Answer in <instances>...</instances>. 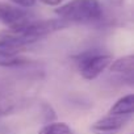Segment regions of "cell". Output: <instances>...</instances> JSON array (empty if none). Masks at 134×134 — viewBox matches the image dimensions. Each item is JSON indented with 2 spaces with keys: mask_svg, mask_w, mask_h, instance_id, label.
<instances>
[{
  "mask_svg": "<svg viewBox=\"0 0 134 134\" xmlns=\"http://www.w3.org/2000/svg\"><path fill=\"white\" fill-rule=\"evenodd\" d=\"M58 19L71 24H92L101 21L104 9L99 0H71L55 11Z\"/></svg>",
  "mask_w": 134,
  "mask_h": 134,
  "instance_id": "1",
  "label": "cell"
},
{
  "mask_svg": "<svg viewBox=\"0 0 134 134\" xmlns=\"http://www.w3.org/2000/svg\"><path fill=\"white\" fill-rule=\"evenodd\" d=\"M113 57L100 50H87L75 57L78 71L86 80H95L112 63Z\"/></svg>",
  "mask_w": 134,
  "mask_h": 134,
  "instance_id": "2",
  "label": "cell"
},
{
  "mask_svg": "<svg viewBox=\"0 0 134 134\" xmlns=\"http://www.w3.org/2000/svg\"><path fill=\"white\" fill-rule=\"evenodd\" d=\"M130 120L131 117L108 113L91 125V131L93 134H118Z\"/></svg>",
  "mask_w": 134,
  "mask_h": 134,
  "instance_id": "3",
  "label": "cell"
},
{
  "mask_svg": "<svg viewBox=\"0 0 134 134\" xmlns=\"http://www.w3.org/2000/svg\"><path fill=\"white\" fill-rule=\"evenodd\" d=\"M30 20H32V16L25 8L0 3V21L7 24L9 29L20 28Z\"/></svg>",
  "mask_w": 134,
  "mask_h": 134,
  "instance_id": "4",
  "label": "cell"
},
{
  "mask_svg": "<svg viewBox=\"0 0 134 134\" xmlns=\"http://www.w3.org/2000/svg\"><path fill=\"white\" fill-rule=\"evenodd\" d=\"M108 69L110 72L118 74V75L131 80L133 71H134V55L129 54V55H124V57H120V58L112 60Z\"/></svg>",
  "mask_w": 134,
  "mask_h": 134,
  "instance_id": "5",
  "label": "cell"
},
{
  "mask_svg": "<svg viewBox=\"0 0 134 134\" xmlns=\"http://www.w3.org/2000/svg\"><path fill=\"white\" fill-rule=\"evenodd\" d=\"M108 113L126 116V117H133V113H134V95L133 93H127V95L120 97L110 107Z\"/></svg>",
  "mask_w": 134,
  "mask_h": 134,
  "instance_id": "6",
  "label": "cell"
},
{
  "mask_svg": "<svg viewBox=\"0 0 134 134\" xmlns=\"http://www.w3.org/2000/svg\"><path fill=\"white\" fill-rule=\"evenodd\" d=\"M32 60L23 55H5L0 54V67L5 69H21L25 66H30Z\"/></svg>",
  "mask_w": 134,
  "mask_h": 134,
  "instance_id": "7",
  "label": "cell"
},
{
  "mask_svg": "<svg viewBox=\"0 0 134 134\" xmlns=\"http://www.w3.org/2000/svg\"><path fill=\"white\" fill-rule=\"evenodd\" d=\"M38 134H72L71 127L66 122L51 121L38 130Z\"/></svg>",
  "mask_w": 134,
  "mask_h": 134,
  "instance_id": "8",
  "label": "cell"
},
{
  "mask_svg": "<svg viewBox=\"0 0 134 134\" xmlns=\"http://www.w3.org/2000/svg\"><path fill=\"white\" fill-rule=\"evenodd\" d=\"M17 109V103L9 96L0 95V117L8 116Z\"/></svg>",
  "mask_w": 134,
  "mask_h": 134,
  "instance_id": "9",
  "label": "cell"
},
{
  "mask_svg": "<svg viewBox=\"0 0 134 134\" xmlns=\"http://www.w3.org/2000/svg\"><path fill=\"white\" fill-rule=\"evenodd\" d=\"M13 4H16V7H20V8H32L37 0H9Z\"/></svg>",
  "mask_w": 134,
  "mask_h": 134,
  "instance_id": "10",
  "label": "cell"
},
{
  "mask_svg": "<svg viewBox=\"0 0 134 134\" xmlns=\"http://www.w3.org/2000/svg\"><path fill=\"white\" fill-rule=\"evenodd\" d=\"M38 2L49 7H59L63 3V0H38Z\"/></svg>",
  "mask_w": 134,
  "mask_h": 134,
  "instance_id": "11",
  "label": "cell"
},
{
  "mask_svg": "<svg viewBox=\"0 0 134 134\" xmlns=\"http://www.w3.org/2000/svg\"><path fill=\"white\" fill-rule=\"evenodd\" d=\"M110 2H112L113 4H116V5H121V4L125 2V0H110Z\"/></svg>",
  "mask_w": 134,
  "mask_h": 134,
  "instance_id": "12",
  "label": "cell"
}]
</instances>
